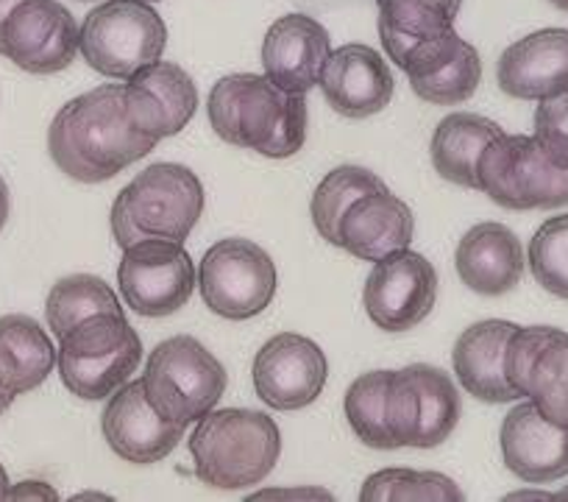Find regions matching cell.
Segmentation results:
<instances>
[{
	"mask_svg": "<svg viewBox=\"0 0 568 502\" xmlns=\"http://www.w3.org/2000/svg\"><path fill=\"white\" fill-rule=\"evenodd\" d=\"M73 500H106V494H90V491H84V494H75Z\"/></svg>",
	"mask_w": 568,
	"mask_h": 502,
	"instance_id": "42",
	"label": "cell"
},
{
	"mask_svg": "<svg viewBox=\"0 0 568 502\" xmlns=\"http://www.w3.org/2000/svg\"><path fill=\"white\" fill-rule=\"evenodd\" d=\"M321 92L337 114L365 120L379 114L393 101L390 64L371 46H343L329 53L318 79Z\"/></svg>",
	"mask_w": 568,
	"mask_h": 502,
	"instance_id": "19",
	"label": "cell"
},
{
	"mask_svg": "<svg viewBox=\"0 0 568 502\" xmlns=\"http://www.w3.org/2000/svg\"><path fill=\"white\" fill-rule=\"evenodd\" d=\"M251 500H335V496L324 489H271L256 491Z\"/></svg>",
	"mask_w": 568,
	"mask_h": 502,
	"instance_id": "36",
	"label": "cell"
},
{
	"mask_svg": "<svg viewBox=\"0 0 568 502\" xmlns=\"http://www.w3.org/2000/svg\"><path fill=\"white\" fill-rule=\"evenodd\" d=\"M332 53V37L315 18L284 14L262 40V70L284 92H310Z\"/></svg>",
	"mask_w": 568,
	"mask_h": 502,
	"instance_id": "20",
	"label": "cell"
},
{
	"mask_svg": "<svg viewBox=\"0 0 568 502\" xmlns=\"http://www.w3.org/2000/svg\"><path fill=\"white\" fill-rule=\"evenodd\" d=\"M156 140L136 132L125 107L123 84H101L64 103L48 126V151L62 173L101 184L145 160Z\"/></svg>",
	"mask_w": 568,
	"mask_h": 502,
	"instance_id": "1",
	"label": "cell"
},
{
	"mask_svg": "<svg viewBox=\"0 0 568 502\" xmlns=\"http://www.w3.org/2000/svg\"><path fill=\"white\" fill-rule=\"evenodd\" d=\"M145 3H160V0H145Z\"/></svg>",
	"mask_w": 568,
	"mask_h": 502,
	"instance_id": "47",
	"label": "cell"
},
{
	"mask_svg": "<svg viewBox=\"0 0 568 502\" xmlns=\"http://www.w3.org/2000/svg\"><path fill=\"white\" fill-rule=\"evenodd\" d=\"M505 466L524 483H555L568 474V428L551 424L532 402L513 408L499 433Z\"/></svg>",
	"mask_w": 568,
	"mask_h": 502,
	"instance_id": "21",
	"label": "cell"
},
{
	"mask_svg": "<svg viewBox=\"0 0 568 502\" xmlns=\"http://www.w3.org/2000/svg\"><path fill=\"white\" fill-rule=\"evenodd\" d=\"M101 430L114 455L145 466L165 461L184 439L187 428L165 422L145 396L142 380H129L109 396L101 413Z\"/></svg>",
	"mask_w": 568,
	"mask_h": 502,
	"instance_id": "16",
	"label": "cell"
},
{
	"mask_svg": "<svg viewBox=\"0 0 568 502\" xmlns=\"http://www.w3.org/2000/svg\"><path fill=\"white\" fill-rule=\"evenodd\" d=\"M9 474H7V469L0 466V500H7V494H9Z\"/></svg>",
	"mask_w": 568,
	"mask_h": 502,
	"instance_id": "41",
	"label": "cell"
},
{
	"mask_svg": "<svg viewBox=\"0 0 568 502\" xmlns=\"http://www.w3.org/2000/svg\"><path fill=\"white\" fill-rule=\"evenodd\" d=\"M532 138L557 165L568 168V90L538 103Z\"/></svg>",
	"mask_w": 568,
	"mask_h": 502,
	"instance_id": "34",
	"label": "cell"
},
{
	"mask_svg": "<svg viewBox=\"0 0 568 502\" xmlns=\"http://www.w3.org/2000/svg\"><path fill=\"white\" fill-rule=\"evenodd\" d=\"M204 184L179 162H156L136 173L112 204V234L120 249L149 238L184 243L204 212Z\"/></svg>",
	"mask_w": 568,
	"mask_h": 502,
	"instance_id": "3",
	"label": "cell"
},
{
	"mask_svg": "<svg viewBox=\"0 0 568 502\" xmlns=\"http://www.w3.org/2000/svg\"><path fill=\"white\" fill-rule=\"evenodd\" d=\"M81 3H95V0H81Z\"/></svg>",
	"mask_w": 568,
	"mask_h": 502,
	"instance_id": "46",
	"label": "cell"
},
{
	"mask_svg": "<svg viewBox=\"0 0 568 502\" xmlns=\"http://www.w3.org/2000/svg\"><path fill=\"white\" fill-rule=\"evenodd\" d=\"M555 500H568V485H566V489H562V491H557Z\"/></svg>",
	"mask_w": 568,
	"mask_h": 502,
	"instance_id": "45",
	"label": "cell"
},
{
	"mask_svg": "<svg viewBox=\"0 0 568 502\" xmlns=\"http://www.w3.org/2000/svg\"><path fill=\"white\" fill-rule=\"evenodd\" d=\"M18 3H23V0H0V31H3V23H7V18L14 12Z\"/></svg>",
	"mask_w": 568,
	"mask_h": 502,
	"instance_id": "39",
	"label": "cell"
},
{
	"mask_svg": "<svg viewBox=\"0 0 568 502\" xmlns=\"http://www.w3.org/2000/svg\"><path fill=\"white\" fill-rule=\"evenodd\" d=\"M9 207H12V201H9L7 179L0 177V229L7 227V221H9Z\"/></svg>",
	"mask_w": 568,
	"mask_h": 502,
	"instance_id": "37",
	"label": "cell"
},
{
	"mask_svg": "<svg viewBox=\"0 0 568 502\" xmlns=\"http://www.w3.org/2000/svg\"><path fill=\"white\" fill-rule=\"evenodd\" d=\"M165 48V20L145 0H103L87 14L79 34L84 62L95 73L120 81L160 62Z\"/></svg>",
	"mask_w": 568,
	"mask_h": 502,
	"instance_id": "6",
	"label": "cell"
},
{
	"mask_svg": "<svg viewBox=\"0 0 568 502\" xmlns=\"http://www.w3.org/2000/svg\"><path fill=\"white\" fill-rule=\"evenodd\" d=\"M123 87L131 123L156 143L182 132L199 109V87L187 70L162 59L136 70Z\"/></svg>",
	"mask_w": 568,
	"mask_h": 502,
	"instance_id": "18",
	"label": "cell"
},
{
	"mask_svg": "<svg viewBox=\"0 0 568 502\" xmlns=\"http://www.w3.org/2000/svg\"><path fill=\"white\" fill-rule=\"evenodd\" d=\"M304 140H307V98L302 92H287L276 129L256 154L271 157V160H287L304 149Z\"/></svg>",
	"mask_w": 568,
	"mask_h": 502,
	"instance_id": "33",
	"label": "cell"
},
{
	"mask_svg": "<svg viewBox=\"0 0 568 502\" xmlns=\"http://www.w3.org/2000/svg\"><path fill=\"white\" fill-rule=\"evenodd\" d=\"M505 96L544 101L568 90V29H540L505 48L496 62Z\"/></svg>",
	"mask_w": 568,
	"mask_h": 502,
	"instance_id": "22",
	"label": "cell"
},
{
	"mask_svg": "<svg viewBox=\"0 0 568 502\" xmlns=\"http://www.w3.org/2000/svg\"><path fill=\"white\" fill-rule=\"evenodd\" d=\"M402 70L407 73L415 96L435 107L468 101L483 81L479 51L455 29L418 42L404 59Z\"/></svg>",
	"mask_w": 568,
	"mask_h": 502,
	"instance_id": "17",
	"label": "cell"
},
{
	"mask_svg": "<svg viewBox=\"0 0 568 502\" xmlns=\"http://www.w3.org/2000/svg\"><path fill=\"white\" fill-rule=\"evenodd\" d=\"M57 365V347L40 321L12 313L0 319V385L14 396L40 389Z\"/></svg>",
	"mask_w": 568,
	"mask_h": 502,
	"instance_id": "26",
	"label": "cell"
},
{
	"mask_svg": "<svg viewBox=\"0 0 568 502\" xmlns=\"http://www.w3.org/2000/svg\"><path fill=\"white\" fill-rule=\"evenodd\" d=\"M524 265H527V258H524L521 240L505 223H477L457 243V277L479 297L510 293L521 282Z\"/></svg>",
	"mask_w": 568,
	"mask_h": 502,
	"instance_id": "23",
	"label": "cell"
},
{
	"mask_svg": "<svg viewBox=\"0 0 568 502\" xmlns=\"http://www.w3.org/2000/svg\"><path fill=\"white\" fill-rule=\"evenodd\" d=\"M551 7H557L560 12H568V0H549Z\"/></svg>",
	"mask_w": 568,
	"mask_h": 502,
	"instance_id": "43",
	"label": "cell"
},
{
	"mask_svg": "<svg viewBox=\"0 0 568 502\" xmlns=\"http://www.w3.org/2000/svg\"><path fill=\"white\" fill-rule=\"evenodd\" d=\"M142 360V341L125 315L101 313L59 338L57 365L64 389L79 400H106L131 380Z\"/></svg>",
	"mask_w": 568,
	"mask_h": 502,
	"instance_id": "5",
	"label": "cell"
},
{
	"mask_svg": "<svg viewBox=\"0 0 568 502\" xmlns=\"http://www.w3.org/2000/svg\"><path fill=\"white\" fill-rule=\"evenodd\" d=\"M12 402H14L12 391H7V389H3V385H0V416H3V413H7L9 408H12Z\"/></svg>",
	"mask_w": 568,
	"mask_h": 502,
	"instance_id": "40",
	"label": "cell"
},
{
	"mask_svg": "<svg viewBox=\"0 0 568 502\" xmlns=\"http://www.w3.org/2000/svg\"><path fill=\"white\" fill-rule=\"evenodd\" d=\"M529 271L546 293L568 302V215H555L529 240Z\"/></svg>",
	"mask_w": 568,
	"mask_h": 502,
	"instance_id": "32",
	"label": "cell"
},
{
	"mask_svg": "<svg viewBox=\"0 0 568 502\" xmlns=\"http://www.w3.org/2000/svg\"><path fill=\"white\" fill-rule=\"evenodd\" d=\"M142 385L165 422L190 428L217 408L226 394L229 374L204 343L193 335H173L151 349Z\"/></svg>",
	"mask_w": 568,
	"mask_h": 502,
	"instance_id": "4",
	"label": "cell"
},
{
	"mask_svg": "<svg viewBox=\"0 0 568 502\" xmlns=\"http://www.w3.org/2000/svg\"><path fill=\"white\" fill-rule=\"evenodd\" d=\"M415 234L413 210L390 190L359 195L341 221V249L352 258L376 263L393 251L409 249Z\"/></svg>",
	"mask_w": 568,
	"mask_h": 502,
	"instance_id": "25",
	"label": "cell"
},
{
	"mask_svg": "<svg viewBox=\"0 0 568 502\" xmlns=\"http://www.w3.org/2000/svg\"><path fill=\"white\" fill-rule=\"evenodd\" d=\"M444 3H449L452 9H457V12H460V7H463V0H444Z\"/></svg>",
	"mask_w": 568,
	"mask_h": 502,
	"instance_id": "44",
	"label": "cell"
},
{
	"mask_svg": "<svg viewBox=\"0 0 568 502\" xmlns=\"http://www.w3.org/2000/svg\"><path fill=\"white\" fill-rule=\"evenodd\" d=\"M387 383L390 369L365 371L348 385L343 411L354 435L371 450H396L390 430H387Z\"/></svg>",
	"mask_w": 568,
	"mask_h": 502,
	"instance_id": "30",
	"label": "cell"
},
{
	"mask_svg": "<svg viewBox=\"0 0 568 502\" xmlns=\"http://www.w3.org/2000/svg\"><path fill=\"white\" fill-rule=\"evenodd\" d=\"M329 360L324 349L298 332H278L262 343L251 365L256 396L273 411H302L324 394Z\"/></svg>",
	"mask_w": 568,
	"mask_h": 502,
	"instance_id": "14",
	"label": "cell"
},
{
	"mask_svg": "<svg viewBox=\"0 0 568 502\" xmlns=\"http://www.w3.org/2000/svg\"><path fill=\"white\" fill-rule=\"evenodd\" d=\"M101 313L125 315L123 304L114 297L112 288L95 274L64 277L51 288L45 299V319L57 338H64L81 321Z\"/></svg>",
	"mask_w": 568,
	"mask_h": 502,
	"instance_id": "28",
	"label": "cell"
},
{
	"mask_svg": "<svg viewBox=\"0 0 568 502\" xmlns=\"http://www.w3.org/2000/svg\"><path fill=\"white\" fill-rule=\"evenodd\" d=\"M376 190H385L382 179L359 165H341L326 173L310 201V215L321 238L332 245H341V221L346 210L359 195L376 193Z\"/></svg>",
	"mask_w": 568,
	"mask_h": 502,
	"instance_id": "29",
	"label": "cell"
},
{
	"mask_svg": "<svg viewBox=\"0 0 568 502\" xmlns=\"http://www.w3.org/2000/svg\"><path fill=\"white\" fill-rule=\"evenodd\" d=\"M507 500H555V494H544V491H516Z\"/></svg>",
	"mask_w": 568,
	"mask_h": 502,
	"instance_id": "38",
	"label": "cell"
},
{
	"mask_svg": "<svg viewBox=\"0 0 568 502\" xmlns=\"http://www.w3.org/2000/svg\"><path fill=\"white\" fill-rule=\"evenodd\" d=\"M501 134H505V129L499 123H494V120L483 118V114H449V118L440 120L433 134V143H429V157H433L435 171L446 182L460 184V188L468 190H479V157Z\"/></svg>",
	"mask_w": 568,
	"mask_h": 502,
	"instance_id": "27",
	"label": "cell"
},
{
	"mask_svg": "<svg viewBox=\"0 0 568 502\" xmlns=\"http://www.w3.org/2000/svg\"><path fill=\"white\" fill-rule=\"evenodd\" d=\"M516 330L518 324L513 321L488 319L471 324L457 338L452 363H455V374L463 391L471 394L474 400L488 402V405H507V402L521 400L505 371L507 343Z\"/></svg>",
	"mask_w": 568,
	"mask_h": 502,
	"instance_id": "24",
	"label": "cell"
},
{
	"mask_svg": "<svg viewBox=\"0 0 568 502\" xmlns=\"http://www.w3.org/2000/svg\"><path fill=\"white\" fill-rule=\"evenodd\" d=\"M193 472L210 489L240 491L262 483L282 455V433L254 408H212L187 441Z\"/></svg>",
	"mask_w": 568,
	"mask_h": 502,
	"instance_id": "2",
	"label": "cell"
},
{
	"mask_svg": "<svg viewBox=\"0 0 568 502\" xmlns=\"http://www.w3.org/2000/svg\"><path fill=\"white\" fill-rule=\"evenodd\" d=\"M7 500L57 502L59 494H57V489H51V483H42V480H23V483H18V485H9Z\"/></svg>",
	"mask_w": 568,
	"mask_h": 502,
	"instance_id": "35",
	"label": "cell"
},
{
	"mask_svg": "<svg viewBox=\"0 0 568 502\" xmlns=\"http://www.w3.org/2000/svg\"><path fill=\"white\" fill-rule=\"evenodd\" d=\"M507 380L551 424L568 428V332L518 327L507 343Z\"/></svg>",
	"mask_w": 568,
	"mask_h": 502,
	"instance_id": "12",
	"label": "cell"
},
{
	"mask_svg": "<svg viewBox=\"0 0 568 502\" xmlns=\"http://www.w3.org/2000/svg\"><path fill=\"white\" fill-rule=\"evenodd\" d=\"M79 23L59 0H23L0 31V57L26 73H62L79 53Z\"/></svg>",
	"mask_w": 568,
	"mask_h": 502,
	"instance_id": "13",
	"label": "cell"
},
{
	"mask_svg": "<svg viewBox=\"0 0 568 502\" xmlns=\"http://www.w3.org/2000/svg\"><path fill=\"white\" fill-rule=\"evenodd\" d=\"M363 304L382 332L413 330L438 304V271L418 251H393L371 269Z\"/></svg>",
	"mask_w": 568,
	"mask_h": 502,
	"instance_id": "11",
	"label": "cell"
},
{
	"mask_svg": "<svg viewBox=\"0 0 568 502\" xmlns=\"http://www.w3.org/2000/svg\"><path fill=\"white\" fill-rule=\"evenodd\" d=\"M276 263L254 240L226 238L210 245L199 265L206 308L226 321H248L276 297Z\"/></svg>",
	"mask_w": 568,
	"mask_h": 502,
	"instance_id": "9",
	"label": "cell"
},
{
	"mask_svg": "<svg viewBox=\"0 0 568 502\" xmlns=\"http://www.w3.org/2000/svg\"><path fill=\"white\" fill-rule=\"evenodd\" d=\"M477 182L505 210H557L568 204V168L557 165L527 134L494 140L479 157Z\"/></svg>",
	"mask_w": 568,
	"mask_h": 502,
	"instance_id": "7",
	"label": "cell"
},
{
	"mask_svg": "<svg viewBox=\"0 0 568 502\" xmlns=\"http://www.w3.org/2000/svg\"><path fill=\"white\" fill-rule=\"evenodd\" d=\"M460 485L440 472L415 469H382L359 489L363 502H460Z\"/></svg>",
	"mask_w": 568,
	"mask_h": 502,
	"instance_id": "31",
	"label": "cell"
},
{
	"mask_svg": "<svg viewBox=\"0 0 568 502\" xmlns=\"http://www.w3.org/2000/svg\"><path fill=\"white\" fill-rule=\"evenodd\" d=\"M287 92L267 76H223L206 98V114L217 138L237 149L260 151L278 123Z\"/></svg>",
	"mask_w": 568,
	"mask_h": 502,
	"instance_id": "15",
	"label": "cell"
},
{
	"mask_svg": "<svg viewBox=\"0 0 568 502\" xmlns=\"http://www.w3.org/2000/svg\"><path fill=\"white\" fill-rule=\"evenodd\" d=\"M120 297L145 319L179 313L195 291V263L182 243L149 238L123 249L118 269Z\"/></svg>",
	"mask_w": 568,
	"mask_h": 502,
	"instance_id": "10",
	"label": "cell"
},
{
	"mask_svg": "<svg viewBox=\"0 0 568 502\" xmlns=\"http://www.w3.org/2000/svg\"><path fill=\"white\" fill-rule=\"evenodd\" d=\"M463 416L460 394L444 369L413 363L390 371L387 383V430L398 446H440Z\"/></svg>",
	"mask_w": 568,
	"mask_h": 502,
	"instance_id": "8",
	"label": "cell"
}]
</instances>
